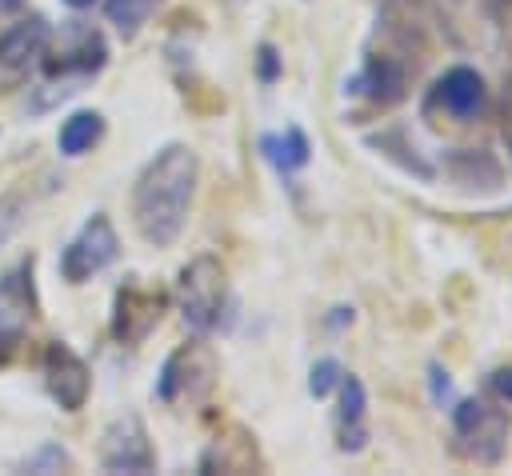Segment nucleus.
<instances>
[{
	"label": "nucleus",
	"mask_w": 512,
	"mask_h": 476,
	"mask_svg": "<svg viewBox=\"0 0 512 476\" xmlns=\"http://www.w3.org/2000/svg\"><path fill=\"white\" fill-rule=\"evenodd\" d=\"M196 176H200V164L188 144H168L140 168L132 184V224L144 244L152 248L176 244L192 208Z\"/></svg>",
	"instance_id": "obj_1"
},
{
	"label": "nucleus",
	"mask_w": 512,
	"mask_h": 476,
	"mask_svg": "<svg viewBox=\"0 0 512 476\" xmlns=\"http://www.w3.org/2000/svg\"><path fill=\"white\" fill-rule=\"evenodd\" d=\"M176 300H180V316L192 332L208 336L220 328L224 320V308H228V276H224V264L216 256H196L180 268V280H176Z\"/></svg>",
	"instance_id": "obj_2"
},
{
	"label": "nucleus",
	"mask_w": 512,
	"mask_h": 476,
	"mask_svg": "<svg viewBox=\"0 0 512 476\" xmlns=\"http://www.w3.org/2000/svg\"><path fill=\"white\" fill-rule=\"evenodd\" d=\"M448 420H452V436H456V452L476 460V464H496L504 456L508 444V412L480 400V396H456L448 404Z\"/></svg>",
	"instance_id": "obj_3"
},
{
	"label": "nucleus",
	"mask_w": 512,
	"mask_h": 476,
	"mask_svg": "<svg viewBox=\"0 0 512 476\" xmlns=\"http://www.w3.org/2000/svg\"><path fill=\"white\" fill-rule=\"evenodd\" d=\"M216 372H220L216 368V352L204 340H192V344H180L176 352H168L152 392L164 404H196V400H204L212 392Z\"/></svg>",
	"instance_id": "obj_4"
},
{
	"label": "nucleus",
	"mask_w": 512,
	"mask_h": 476,
	"mask_svg": "<svg viewBox=\"0 0 512 476\" xmlns=\"http://www.w3.org/2000/svg\"><path fill=\"white\" fill-rule=\"evenodd\" d=\"M116 256H120L116 228H112V220H108L104 212H96V216H88L84 228L64 244V252H60V276H64L68 284H84V280H92L96 272H104Z\"/></svg>",
	"instance_id": "obj_5"
},
{
	"label": "nucleus",
	"mask_w": 512,
	"mask_h": 476,
	"mask_svg": "<svg viewBox=\"0 0 512 476\" xmlns=\"http://www.w3.org/2000/svg\"><path fill=\"white\" fill-rule=\"evenodd\" d=\"M104 64H108L104 36L96 28H88V24H72L68 36H64V44H60V52L44 60V72L48 76H60V88L72 96V92H80L76 84L88 80V76H96Z\"/></svg>",
	"instance_id": "obj_6"
},
{
	"label": "nucleus",
	"mask_w": 512,
	"mask_h": 476,
	"mask_svg": "<svg viewBox=\"0 0 512 476\" xmlns=\"http://www.w3.org/2000/svg\"><path fill=\"white\" fill-rule=\"evenodd\" d=\"M164 304L168 296L160 288H144L136 280L120 284L116 296H112V336L120 344H140L148 340V332L160 324L164 316Z\"/></svg>",
	"instance_id": "obj_7"
},
{
	"label": "nucleus",
	"mask_w": 512,
	"mask_h": 476,
	"mask_svg": "<svg viewBox=\"0 0 512 476\" xmlns=\"http://www.w3.org/2000/svg\"><path fill=\"white\" fill-rule=\"evenodd\" d=\"M44 388H48V396H52L64 412L84 408V400H88V392H92V372H88V364H84L64 340H52V344L44 348Z\"/></svg>",
	"instance_id": "obj_8"
},
{
	"label": "nucleus",
	"mask_w": 512,
	"mask_h": 476,
	"mask_svg": "<svg viewBox=\"0 0 512 476\" xmlns=\"http://www.w3.org/2000/svg\"><path fill=\"white\" fill-rule=\"evenodd\" d=\"M100 468L108 472H152L156 456L148 444V432L140 416H120L100 436Z\"/></svg>",
	"instance_id": "obj_9"
},
{
	"label": "nucleus",
	"mask_w": 512,
	"mask_h": 476,
	"mask_svg": "<svg viewBox=\"0 0 512 476\" xmlns=\"http://www.w3.org/2000/svg\"><path fill=\"white\" fill-rule=\"evenodd\" d=\"M408 60H400L396 52H372L360 72L352 80H344V92L348 96H368L372 104H396L408 96Z\"/></svg>",
	"instance_id": "obj_10"
},
{
	"label": "nucleus",
	"mask_w": 512,
	"mask_h": 476,
	"mask_svg": "<svg viewBox=\"0 0 512 476\" xmlns=\"http://www.w3.org/2000/svg\"><path fill=\"white\" fill-rule=\"evenodd\" d=\"M428 104L432 108H444L452 120H476L488 104V88H484V76L468 64H452L428 92Z\"/></svg>",
	"instance_id": "obj_11"
},
{
	"label": "nucleus",
	"mask_w": 512,
	"mask_h": 476,
	"mask_svg": "<svg viewBox=\"0 0 512 476\" xmlns=\"http://www.w3.org/2000/svg\"><path fill=\"white\" fill-rule=\"evenodd\" d=\"M340 404H336V448L340 452H364L368 444V392L360 376H340Z\"/></svg>",
	"instance_id": "obj_12"
},
{
	"label": "nucleus",
	"mask_w": 512,
	"mask_h": 476,
	"mask_svg": "<svg viewBox=\"0 0 512 476\" xmlns=\"http://www.w3.org/2000/svg\"><path fill=\"white\" fill-rule=\"evenodd\" d=\"M260 468L264 460L256 452V436H248L244 428H228L200 456V472H260Z\"/></svg>",
	"instance_id": "obj_13"
},
{
	"label": "nucleus",
	"mask_w": 512,
	"mask_h": 476,
	"mask_svg": "<svg viewBox=\"0 0 512 476\" xmlns=\"http://www.w3.org/2000/svg\"><path fill=\"white\" fill-rule=\"evenodd\" d=\"M48 20L44 16H28L16 20L0 32V64L4 68H28L32 60H40L48 52Z\"/></svg>",
	"instance_id": "obj_14"
},
{
	"label": "nucleus",
	"mask_w": 512,
	"mask_h": 476,
	"mask_svg": "<svg viewBox=\"0 0 512 476\" xmlns=\"http://www.w3.org/2000/svg\"><path fill=\"white\" fill-rule=\"evenodd\" d=\"M260 156L280 172V176H292L296 168H304L312 160V144L304 136V128L288 124L284 132H264L260 136Z\"/></svg>",
	"instance_id": "obj_15"
},
{
	"label": "nucleus",
	"mask_w": 512,
	"mask_h": 476,
	"mask_svg": "<svg viewBox=\"0 0 512 476\" xmlns=\"http://www.w3.org/2000/svg\"><path fill=\"white\" fill-rule=\"evenodd\" d=\"M100 136H104V116L92 112V108H80V112H72V116L60 124L56 144H60L64 156H84Z\"/></svg>",
	"instance_id": "obj_16"
},
{
	"label": "nucleus",
	"mask_w": 512,
	"mask_h": 476,
	"mask_svg": "<svg viewBox=\"0 0 512 476\" xmlns=\"http://www.w3.org/2000/svg\"><path fill=\"white\" fill-rule=\"evenodd\" d=\"M164 0H104V12H108V24L124 36V40H132L144 24H148V16L160 8Z\"/></svg>",
	"instance_id": "obj_17"
},
{
	"label": "nucleus",
	"mask_w": 512,
	"mask_h": 476,
	"mask_svg": "<svg viewBox=\"0 0 512 476\" xmlns=\"http://www.w3.org/2000/svg\"><path fill=\"white\" fill-rule=\"evenodd\" d=\"M340 376H344L340 360H336V356H324V360H316V364H312V372H308V392H312L316 400H324V396L340 384Z\"/></svg>",
	"instance_id": "obj_18"
},
{
	"label": "nucleus",
	"mask_w": 512,
	"mask_h": 476,
	"mask_svg": "<svg viewBox=\"0 0 512 476\" xmlns=\"http://www.w3.org/2000/svg\"><path fill=\"white\" fill-rule=\"evenodd\" d=\"M0 292H4V296H16L20 304H32V256L20 260V264L0 280Z\"/></svg>",
	"instance_id": "obj_19"
},
{
	"label": "nucleus",
	"mask_w": 512,
	"mask_h": 476,
	"mask_svg": "<svg viewBox=\"0 0 512 476\" xmlns=\"http://www.w3.org/2000/svg\"><path fill=\"white\" fill-rule=\"evenodd\" d=\"M28 468L32 472H60V468H72V460L60 444H44L36 456H28Z\"/></svg>",
	"instance_id": "obj_20"
},
{
	"label": "nucleus",
	"mask_w": 512,
	"mask_h": 476,
	"mask_svg": "<svg viewBox=\"0 0 512 476\" xmlns=\"http://www.w3.org/2000/svg\"><path fill=\"white\" fill-rule=\"evenodd\" d=\"M428 384H432V400L448 412V404L456 400V388H452V376H448V368H440V364H428Z\"/></svg>",
	"instance_id": "obj_21"
},
{
	"label": "nucleus",
	"mask_w": 512,
	"mask_h": 476,
	"mask_svg": "<svg viewBox=\"0 0 512 476\" xmlns=\"http://www.w3.org/2000/svg\"><path fill=\"white\" fill-rule=\"evenodd\" d=\"M280 72H284V60H280V52H276L272 44H260V48H256V76H260L264 84H272Z\"/></svg>",
	"instance_id": "obj_22"
},
{
	"label": "nucleus",
	"mask_w": 512,
	"mask_h": 476,
	"mask_svg": "<svg viewBox=\"0 0 512 476\" xmlns=\"http://www.w3.org/2000/svg\"><path fill=\"white\" fill-rule=\"evenodd\" d=\"M16 344H20V328H12V324H0V368L16 356Z\"/></svg>",
	"instance_id": "obj_23"
},
{
	"label": "nucleus",
	"mask_w": 512,
	"mask_h": 476,
	"mask_svg": "<svg viewBox=\"0 0 512 476\" xmlns=\"http://www.w3.org/2000/svg\"><path fill=\"white\" fill-rule=\"evenodd\" d=\"M488 388H492L500 400H508V404H512V368H496V372L488 376Z\"/></svg>",
	"instance_id": "obj_24"
},
{
	"label": "nucleus",
	"mask_w": 512,
	"mask_h": 476,
	"mask_svg": "<svg viewBox=\"0 0 512 476\" xmlns=\"http://www.w3.org/2000/svg\"><path fill=\"white\" fill-rule=\"evenodd\" d=\"M500 132H504V144H508V156H512V108L504 112V124H500Z\"/></svg>",
	"instance_id": "obj_25"
},
{
	"label": "nucleus",
	"mask_w": 512,
	"mask_h": 476,
	"mask_svg": "<svg viewBox=\"0 0 512 476\" xmlns=\"http://www.w3.org/2000/svg\"><path fill=\"white\" fill-rule=\"evenodd\" d=\"M336 316H332V328H340V324H352V308H332Z\"/></svg>",
	"instance_id": "obj_26"
},
{
	"label": "nucleus",
	"mask_w": 512,
	"mask_h": 476,
	"mask_svg": "<svg viewBox=\"0 0 512 476\" xmlns=\"http://www.w3.org/2000/svg\"><path fill=\"white\" fill-rule=\"evenodd\" d=\"M24 0H0V12H16Z\"/></svg>",
	"instance_id": "obj_27"
},
{
	"label": "nucleus",
	"mask_w": 512,
	"mask_h": 476,
	"mask_svg": "<svg viewBox=\"0 0 512 476\" xmlns=\"http://www.w3.org/2000/svg\"><path fill=\"white\" fill-rule=\"evenodd\" d=\"M64 4H68V8H76V12H80V8H92V4H96V0H64Z\"/></svg>",
	"instance_id": "obj_28"
}]
</instances>
